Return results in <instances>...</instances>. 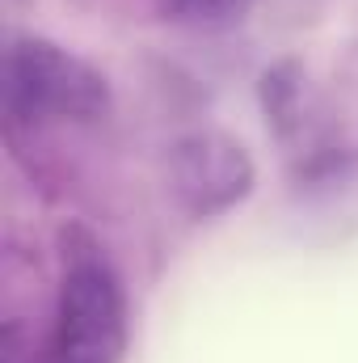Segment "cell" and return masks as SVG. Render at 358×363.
I'll use <instances>...</instances> for the list:
<instances>
[{
    "instance_id": "obj_1",
    "label": "cell",
    "mask_w": 358,
    "mask_h": 363,
    "mask_svg": "<svg viewBox=\"0 0 358 363\" xmlns=\"http://www.w3.org/2000/svg\"><path fill=\"white\" fill-rule=\"evenodd\" d=\"M4 106L13 127L97 123L110 110V89L81 55L47 38H17L4 60Z\"/></svg>"
},
{
    "instance_id": "obj_2",
    "label": "cell",
    "mask_w": 358,
    "mask_h": 363,
    "mask_svg": "<svg viewBox=\"0 0 358 363\" xmlns=\"http://www.w3.org/2000/svg\"><path fill=\"white\" fill-rule=\"evenodd\" d=\"M127 342V308L118 274L105 258L76 254L64 271L55 300L51 359L55 363H118Z\"/></svg>"
},
{
    "instance_id": "obj_3",
    "label": "cell",
    "mask_w": 358,
    "mask_h": 363,
    "mask_svg": "<svg viewBox=\"0 0 358 363\" xmlns=\"http://www.w3.org/2000/svg\"><path fill=\"white\" fill-rule=\"evenodd\" d=\"M173 186L190 211L211 216L249 194L253 165L236 140H228L219 131H198V135L181 140L173 152Z\"/></svg>"
},
{
    "instance_id": "obj_4",
    "label": "cell",
    "mask_w": 358,
    "mask_h": 363,
    "mask_svg": "<svg viewBox=\"0 0 358 363\" xmlns=\"http://www.w3.org/2000/svg\"><path fill=\"white\" fill-rule=\"evenodd\" d=\"M253 0H156V9L178 21V26H194V30H219L232 26L249 13Z\"/></svg>"
}]
</instances>
